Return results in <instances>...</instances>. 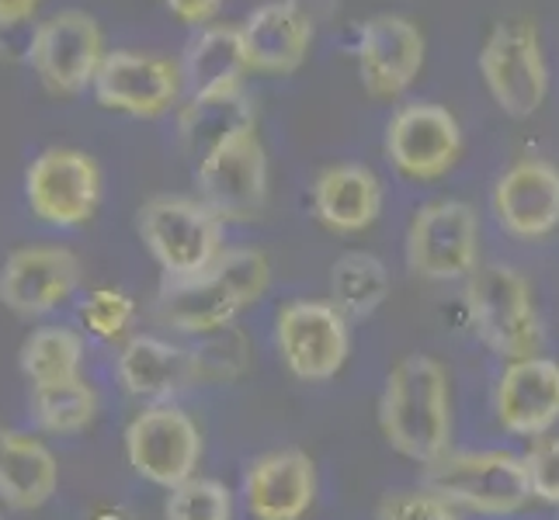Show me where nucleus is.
I'll return each mask as SVG.
<instances>
[{"label": "nucleus", "mask_w": 559, "mask_h": 520, "mask_svg": "<svg viewBox=\"0 0 559 520\" xmlns=\"http://www.w3.org/2000/svg\"><path fill=\"white\" fill-rule=\"evenodd\" d=\"M376 520H462V513L428 486L396 489L379 499Z\"/></svg>", "instance_id": "nucleus-31"}, {"label": "nucleus", "mask_w": 559, "mask_h": 520, "mask_svg": "<svg viewBox=\"0 0 559 520\" xmlns=\"http://www.w3.org/2000/svg\"><path fill=\"white\" fill-rule=\"evenodd\" d=\"M379 431L400 458L435 465L452 451L455 413L449 368L431 354L400 358L379 396Z\"/></svg>", "instance_id": "nucleus-1"}, {"label": "nucleus", "mask_w": 559, "mask_h": 520, "mask_svg": "<svg viewBox=\"0 0 559 520\" xmlns=\"http://www.w3.org/2000/svg\"><path fill=\"white\" fill-rule=\"evenodd\" d=\"M136 319V302L122 288H94L81 302V323L91 337L98 340H122Z\"/></svg>", "instance_id": "nucleus-30"}, {"label": "nucleus", "mask_w": 559, "mask_h": 520, "mask_svg": "<svg viewBox=\"0 0 559 520\" xmlns=\"http://www.w3.org/2000/svg\"><path fill=\"white\" fill-rule=\"evenodd\" d=\"M202 202L223 222L261 219L267 205V153L258 140V129L247 125L212 146L195 170Z\"/></svg>", "instance_id": "nucleus-8"}, {"label": "nucleus", "mask_w": 559, "mask_h": 520, "mask_svg": "<svg viewBox=\"0 0 559 520\" xmlns=\"http://www.w3.org/2000/svg\"><path fill=\"white\" fill-rule=\"evenodd\" d=\"M272 285V261L264 250L234 246L195 278H164L157 295V319L178 334L209 337L219 334L234 319L264 299Z\"/></svg>", "instance_id": "nucleus-2"}, {"label": "nucleus", "mask_w": 559, "mask_h": 520, "mask_svg": "<svg viewBox=\"0 0 559 520\" xmlns=\"http://www.w3.org/2000/svg\"><path fill=\"white\" fill-rule=\"evenodd\" d=\"M385 157L411 181H438L462 157V125L441 105H407L385 125Z\"/></svg>", "instance_id": "nucleus-14"}, {"label": "nucleus", "mask_w": 559, "mask_h": 520, "mask_svg": "<svg viewBox=\"0 0 559 520\" xmlns=\"http://www.w3.org/2000/svg\"><path fill=\"white\" fill-rule=\"evenodd\" d=\"M81 261L67 246H17L0 267V302L17 316H46L76 292Z\"/></svg>", "instance_id": "nucleus-15"}, {"label": "nucleus", "mask_w": 559, "mask_h": 520, "mask_svg": "<svg viewBox=\"0 0 559 520\" xmlns=\"http://www.w3.org/2000/svg\"><path fill=\"white\" fill-rule=\"evenodd\" d=\"M254 125V105L240 90H219V94H199L191 98L178 114V136L191 157H205L212 146H219L237 129Z\"/></svg>", "instance_id": "nucleus-25"}, {"label": "nucleus", "mask_w": 559, "mask_h": 520, "mask_svg": "<svg viewBox=\"0 0 559 520\" xmlns=\"http://www.w3.org/2000/svg\"><path fill=\"white\" fill-rule=\"evenodd\" d=\"M299 14H306L310 22L317 25V22H323V17H331L334 14V8H337V0H288Z\"/></svg>", "instance_id": "nucleus-35"}, {"label": "nucleus", "mask_w": 559, "mask_h": 520, "mask_svg": "<svg viewBox=\"0 0 559 520\" xmlns=\"http://www.w3.org/2000/svg\"><path fill=\"white\" fill-rule=\"evenodd\" d=\"M167 520H234V493L219 479L191 475L188 483L167 493Z\"/></svg>", "instance_id": "nucleus-29"}, {"label": "nucleus", "mask_w": 559, "mask_h": 520, "mask_svg": "<svg viewBox=\"0 0 559 520\" xmlns=\"http://www.w3.org/2000/svg\"><path fill=\"white\" fill-rule=\"evenodd\" d=\"M0 520H4V510H0Z\"/></svg>", "instance_id": "nucleus-37"}, {"label": "nucleus", "mask_w": 559, "mask_h": 520, "mask_svg": "<svg viewBox=\"0 0 559 520\" xmlns=\"http://www.w3.org/2000/svg\"><path fill=\"white\" fill-rule=\"evenodd\" d=\"M424 486L445 496L459 513L476 517H514L535 499L525 458L508 448L449 451L424 469Z\"/></svg>", "instance_id": "nucleus-4"}, {"label": "nucleus", "mask_w": 559, "mask_h": 520, "mask_svg": "<svg viewBox=\"0 0 559 520\" xmlns=\"http://www.w3.org/2000/svg\"><path fill=\"white\" fill-rule=\"evenodd\" d=\"M407 267L424 281H459L479 267V219L473 205L438 198L407 226Z\"/></svg>", "instance_id": "nucleus-10"}, {"label": "nucleus", "mask_w": 559, "mask_h": 520, "mask_svg": "<svg viewBox=\"0 0 559 520\" xmlns=\"http://www.w3.org/2000/svg\"><path fill=\"white\" fill-rule=\"evenodd\" d=\"M126 458L140 479L170 493L199 472L202 431L175 402H153L129 420Z\"/></svg>", "instance_id": "nucleus-9"}, {"label": "nucleus", "mask_w": 559, "mask_h": 520, "mask_svg": "<svg viewBox=\"0 0 559 520\" xmlns=\"http://www.w3.org/2000/svg\"><path fill=\"white\" fill-rule=\"evenodd\" d=\"M60 486L56 455L38 437L0 427V499L11 510H38Z\"/></svg>", "instance_id": "nucleus-23"}, {"label": "nucleus", "mask_w": 559, "mask_h": 520, "mask_svg": "<svg viewBox=\"0 0 559 520\" xmlns=\"http://www.w3.org/2000/svg\"><path fill=\"white\" fill-rule=\"evenodd\" d=\"M317 461L299 448L264 451L243 472L250 520H302L317 504Z\"/></svg>", "instance_id": "nucleus-18"}, {"label": "nucleus", "mask_w": 559, "mask_h": 520, "mask_svg": "<svg viewBox=\"0 0 559 520\" xmlns=\"http://www.w3.org/2000/svg\"><path fill=\"white\" fill-rule=\"evenodd\" d=\"M479 73L497 108L511 119H532L549 94V66L532 17L497 22L479 49Z\"/></svg>", "instance_id": "nucleus-6"}, {"label": "nucleus", "mask_w": 559, "mask_h": 520, "mask_svg": "<svg viewBox=\"0 0 559 520\" xmlns=\"http://www.w3.org/2000/svg\"><path fill=\"white\" fill-rule=\"evenodd\" d=\"M497 423L514 437H546L559 427V361L535 354L508 361L493 385Z\"/></svg>", "instance_id": "nucleus-17"}, {"label": "nucleus", "mask_w": 559, "mask_h": 520, "mask_svg": "<svg viewBox=\"0 0 559 520\" xmlns=\"http://www.w3.org/2000/svg\"><path fill=\"white\" fill-rule=\"evenodd\" d=\"M35 11H38V0H0V25L32 22Z\"/></svg>", "instance_id": "nucleus-34"}, {"label": "nucleus", "mask_w": 559, "mask_h": 520, "mask_svg": "<svg viewBox=\"0 0 559 520\" xmlns=\"http://www.w3.org/2000/svg\"><path fill=\"white\" fill-rule=\"evenodd\" d=\"M390 299V271L376 254H344L331 267V302L348 319H369Z\"/></svg>", "instance_id": "nucleus-26"}, {"label": "nucleus", "mask_w": 559, "mask_h": 520, "mask_svg": "<svg viewBox=\"0 0 559 520\" xmlns=\"http://www.w3.org/2000/svg\"><path fill=\"white\" fill-rule=\"evenodd\" d=\"M32 420L46 434L70 437L87 431L94 416H98V392L91 389L84 378L60 382V385H38L28 396Z\"/></svg>", "instance_id": "nucleus-27"}, {"label": "nucleus", "mask_w": 559, "mask_h": 520, "mask_svg": "<svg viewBox=\"0 0 559 520\" xmlns=\"http://www.w3.org/2000/svg\"><path fill=\"white\" fill-rule=\"evenodd\" d=\"M81 364L84 340L67 326H43L22 343V372L32 382V389L81 378Z\"/></svg>", "instance_id": "nucleus-28"}, {"label": "nucleus", "mask_w": 559, "mask_h": 520, "mask_svg": "<svg viewBox=\"0 0 559 520\" xmlns=\"http://www.w3.org/2000/svg\"><path fill=\"white\" fill-rule=\"evenodd\" d=\"M466 313L473 334L500 361L543 354V319L528 278L511 264H484L466 278Z\"/></svg>", "instance_id": "nucleus-3"}, {"label": "nucleus", "mask_w": 559, "mask_h": 520, "mask_svg": "<svg viewBox=\"0 0 559 520\" xmlns=\"http://www.w3.org/2000/svg\"><path fill=\"white\" fill-rule=\"evenodd\" d=\"M140 237L164 278H195L223 257V219L199 198L157 195L140 208Z\"/></svg>", "instance_id": "nucleus-5"}, {"label": "nucleus", "mask_w": 559, "mask_h": 520, "mask_svg": "<svg viewBox=\"0 0 559 520\" xmlns=\"http://www.w3.org/2000/svg\"><path fill=\"white\" fill-rule=\"evenodd\" d=\"M25 198L49 226H84L102 202V170L84 149H43L25 173Z\"/></svg>", "instance_id": "nucleus-11"}, {"label": "nucleus", "mask_w": 559, "mask_h": 520, "mask_svg": "<svg viewBox=\"0 0 559 520\" xmlns=\"http://www.w3.org/2000/svg\"><path fill=\"white\" fill-rule=\"evenodd\" d=\"M358 73L372 98H400L424 70V35L400 14H376L358 28Z\"/></svg>", "instance_id": "nucleus-16"}, {"label": "nucleus", "mask_w": 559, "mask_h": 520, "mask_svg": "<svg viewBox=\"0 0 559 520\" xmlns=\"http://www.w3.org/2000/svg\"><path fill=\"white\" fill-rule=\"evenodd\" d=\"M115 372L129 396L170 402L188 385L199 382V361L195 351L178 347L164 337L136 334L122 343L119 358H115Z\"/></svg>", "instance_id": "nucleus-20"}, {"label": "nucleus", "mask_w": 559, "mask_h": 520, "mask_svg": "<svg viewBox=\"0 0 559 520\" xmlns=\"http://www.w3.org/2000/svg\"><path fill=\"white\" fill-rule=\"evenodd\" d=\"M91 520H132V513L126 507H98L91 513Z\"/></svg>", "instance_id": "nucleus-36"}, {"label": "nucleus", "mask_w": 559, "mask_h": 520, "mask_svg": "<svg viewBox=\"0 0 559 520\" xmlns=\"http://www.w3.org/2000/svg\"><path fill=\"white\" fill-rule=\"evenodd\" d=\"M313 22L299 14L288 0H267V4L254 8L240 25L247 66L258 73H296L313 46Z\"/></svg>", "instance_id": "nucleus-21"}, {"label": "nucleus", "mask_w": 559, "mask_h": 520, "mask_svg": "<svg viewBox=\"0 0 559 520\" xmlns=\"http://www.w3.org/2000/svg\"><path fill=\"white\" fill-rule=\"evenodd\" d=\"M170 8V14L178 17V22L191 25V28H209L212 17L219 14L223 0H164Z\"/></svg>", "instance_id": "nucleus-33"}, {"label": "nucleus", "mask_w": 559, "mask_h": 520, "mask_svg": "<svg viewBox=\"0 0 559 520\" xmlns=\"http://www.w3.org/2000/svg\"><path fill=\"white\" fill-rule=\"evenodd\" d=\"M522 458H525L532 496L538 504L559 507V434L535 437L532 448Z\"/></svg>", "instance_id": "nucleus-32"}, {"label": "nucleus", "mask_w": 559, "mask_h": 520, "mask_svg": "<svg viewBox=\"0 0 559 520\" xmlns=\"http://www.w3.org/2000/svg\"><path fill=\"white\" fill-rule=\"evenodd\" d=\"M105 56V35L87 11H56L35 25L28 63L49 94L70 98L84 87H94Z\"/></svg>", "instance_id": "nucleus-12"}, {"label": "nucleus", "mask_w": 559, "mask_h": 520, "mask_svg": "<svg viewBox=\"0 0 559 520\" xmlns=\"http://www.w3.org/2000/svg\"><path fill=\"white\" fill-rule=\"evenodd\" d=\"M181 87V63L129 49L108 52L98 66V76H94L98 105L119 114H132V119H160L178 105Z\"/></svg>", "instance_id": "nucleus-13"}, {"label": "nucleus", "mask_w": 559, "mask_h": 520, "mask_svg": "<svg viewBox=\"0 0 559 520\" xmlns=\"http://www.w3.org/2000/svg\"><path fill=\"white\" fill-rule=\"evenodd\" d=\"M313 211L331 233H365L382 211V184L361 164H334L313 181Z\"/></svg>", "instance_id": "nucleus-22"}, {"label": "nucleus", "mask_w": 559, "mask_h": 520, "mask_svg": "<svg viewBox=\"0 0 559 520\" xmlns=\"http://www.w3.org/2000/svg\"><path fill=\"white\" fill-rule=\"evenodd\" d=\"M493 216L514 240H543L559 226V167L518 160L493 184Z\"/></svg>", "instance_id": "nucleus-19"}, {"label": "nucleus", "mask_w": 559, "mask_h": 520, "mask_svg": "<svg viewBox=\"0 0 559 520\" xmlns=\"http://www.w3.org/2000/svg\"><path fill=\"white\" fill-rule=\"evenodd\" d=\"M247 52L240 28L229 25H209L191 38L181 60V76L191 87V98L199 94H219V90H240L247 73Z\"/></svg>", "instance_id": "nucleus-24"}, {"label": "nucleus", "mask_w": 559, "mask_h": 520, "mask_svg": "<svg viewBox=\"0 0 559 520\" xmlns=\"http://www.w3.org/2000/svg\"><path fill=\"white\" fill-rule=\"evenodd\" d=\"M352 319L334 302L296 299L275 316V351L285 372L299 382H331L352 358Z\"/></svg>", "instance_id": "nucleus-7"}]
</instances>
